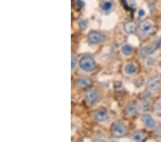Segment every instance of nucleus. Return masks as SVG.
<instances>
[{
  "mask_svg": "<svg viewBox=\"0 0 161 142\" xmlns=\"http://www.w3.org/2000/svg\"><path fill=\"white\" fill-rule=\"evenodd\" d=\"M93 117L95 121L97 122H104L108 120L109 116L106 110L97 109L93 113Z\"/></svg>",
  "mask_w": 161,
  "mask_h": 142,
  "instance_id": "6",
  "label": "nucleus"
},
{
  "mask_svg": "<svg viewBox=\"0 0 161 142\" xmlns=\"http://www.w3.org/2000/svg\"><path fill=\"white\" fill-rule=\"evenodd\" d=\"M141 120L145 126L148 128H154L155 127V121L152 116L148 113H145L141 116Z\"/></svg>",
  "mask_w": 161,
  "mask_h": 142,
  "instance_id": "8",
  "label": "nucleus"
},
{
  "mask_svg": "<svg viewBox=\"0 0 161 142\" xmlns=\"http://www.w3.org/2000/svg\"><path fill=\"white\" fill-rule=\"evenodd\" d=\"M87 39H88L89 43H92V44H98L102 41L103 36L99 32L92 31L89 33Z\"/></svg>",
  "mask_w": 161,
  "mask_h": 142,
  "instance_id": "7",
  "label": "nucleus"
},
{
  "mask_svg": "<svg viewBox=\"0 0 161 142\" xmlns=\"http://www.w3.org/2000/svg\"><path fill=\"white\" fill-rule=\"evenodd\" d=\"M147 88L151 91H156L161 86V78L160 76H153L148 80Z\"/></svg>",
  "mask_w": 161,
  "mask_h": 142,
  "instance_id": "5",
  "label": "nucleus"
},
{
  "mask_svg": "<svg viewBox=\"0 0 161 142\" xmlns=\"http://www.w3.org/2000/svg\"><path fill=\"white\" fill-rule=\"evenodd\" d=\"M77 1H78V3H79V4H78L79 6H84V2H83V1H81V0H78Z\"/></svg>",
  "mask_w": 161,
  "mask_h": 142,
  "instance_id": "24",
  "label": "nucleus"
},
{
  "mask_svg": "<svg viewBox=\"0 0 161 142\" xmlns=\"http://www.w3.org/2000/svg\"><path fill=\"white\" fill-rule=\"evenodd\" d=\"M140 29L142 34H150V33H151V32L152 31V29H153V25H152V24L150 22L143 21L140 23Z\"/></svg>",
  "mask_w": 161,
  "mask_h": 142,
  "instance_id": "10",
  "label": "nucleus"
},
{
  "mask_svg": "<svg viewBox=\"0 0 161 142\" xmlns=\"http://www.w3.org/2000/svg\"><path fill=\"white\" fill-rule=\"evenodd\" d=\"M101 8H102V10L106 12L110 11L112 8V3L109 1H104L103 4H102V6H101Z\"/></svg>",
  "mask_w": 161,
  "mask_h": 142,
  "instance_id": "16",
  "label": "nucleus"
},
{
  "mask_svg": "<svg viewBox=\"0 0 161 142\" xmlns=\"http://www.w3.org/2000/svg\"><path fill=\"white\" fill-rule=\"evenodd\" d=\"M111 131L112 135L116 138H121L127 133V128L125 125L119 121L114 122L111 126Z\"/></svg>",
  "mask_w": 161,
  "mask_h": 142,
  "instance_id": "3",
  "label": "nucleus"
},
{
  "mask_svg": "<svg viewBox=\"0 0 161 142\" xmlns=\"http://www.w3.org/2000/svg\"><path fill=\"white\" fill-rule=\"evenodd\" d=\"M77 59L75 56H72V62H71V65H72V70L75 68L76 65H77Z\"/></svg>",
  "mask_w": 161,
  "mask_h": 142,
  "instance_id": "21",
  "label": "nucleus"
},
{
  "mask_svg": "<svg viewBox=\"0 0 161 142\" xmlns=\"http://www.w3.org/2000/svg\"><path fill=\"white\" fill-rule=\"evenodd\" d=\"M79 66L82 70L85 72H91L94 71L96 67V62L90 56H84L80 58Z\"/></svg>",
  "mask_w": 161,
  "mask_h": 142,
  "instance_id": "1",
  "label": "nucleus"
},
{
  "mask_svg": "<svg viewBox=\"0 0 161 142\" xmlns=\"http://www.w3.org/2000/svg\"><path fill=\"white\" fill-rule=\"evenodd\" d=\"M140 106V108H142V109L146 111V110H148L149 108H150V103L147 101V100H144V101L142 102V103L141 104Z\"/></svg>",
  "mask_w": 161,
  "mask_h": 142,
  "instance_id": "20",
  "label": "nucleus"
},
{
  "mask_svg": "<svg viewBox=\"0 0 161 142\" xmlns=\"http://www.w3.org/2000/svg\"><path fill=\"white\" fill-rule=\"evenodd\" d=\"M145 138V133L142 131H137L132 134V139L134 141H142Z\"/></svg>",
  "mask_w": 161,
  "mask_h": 142,
  "instance_id": "13",
  "label": "nucleus"
},
{
  "mask_svg": "<svg viewBox=\"0 0 161 142\" xmlns=\"http://www.w3.org/2000/svg\"><path fill=\"white\" fill-rule=\"evenodd\" d=\"M78 25H79V27L82 30H85L86 28L87 27V25H88V22H87V20L83 19H80L78 21Z\"/></svg>",
  "mask_w": 161,
  "mask_h": 142,
  "instance_id": "17",
  "label": "nucleus"
},
{
  "mask_svg": "<svg viewBox=\"0 0 161 142\" xmlns=\"http://www.w3.org/2000/svg\"><path fill=\"white\" fill-rule=\"evenodd\" d=\"M124 30L127 34H134L137 30V25L133 22H127L124 25Z\"/></svg>",
  "mask_w": 161,
  "mask_h": 142,
  "instance_id": "12",
  "label": "nucleus"
},
{
  "mask_svg": "<svg viewBox=\"0 0 161 142\" xmlns=\"http://www.w3.org/2000/svg\"><path fill=\"white\" fill-rule=\"evenodd\" d=\"M155 113L157 116L161 117V102L156 103L155 106Z\"/></svg>",
  "mask_w": 161,
  "mask_h": 142,
  "instance_id": "18",
  "label": "nucleus"
},
{
  "mask_svg": "<svg viewBox=\"0 0 161 142\" xmlns=\"http://www.w3.org/2000/svg\"><path fill=\"white\" fill-rule=\"evenodd\" d=\"M140 106L136 103H132L125 108V115L128 117H132L136 115L138 112Z\"/></svg>",
  "mask_w": 161,
  "mask_h": 142,
  "instance_id": "9",
  "label": "nucleus"
},
{
  "mask_svg": "<svg viewBox=\"0 0 161 142\" xmlns=\"http://www.w3.org/2000/svg\"><path fill=\"white\" fill-rule=\"evenodd\" d=\"M140 96H141V98H142L143 100H148L151 98L152 94H151L150 92L146 91V92H143V93H141Z\"/></svg>",
  "mask_w": 161,
  "mask_h": 142,
  "instance_id": "19",
  "label": "nucleus"
},
{
  "mask_svg": "<svg viewBox=\"0 0 161 142\" xmlns=\"http://www.w3.org/2000/svg\"><path fill=\"white\" fill-rule=\"evenodd\" d=\"M121 52L122 54L125 56H129L132 54V48L131 45L128 44H125L121 48Z\"/></svg>",
  "mask_w": 161,
  "mask_h": 142,
  "instance_id": "15",
  "label": "nucleus"
},
{
  "mask_svg": "<svg viewBox=\"0 0 161 142\" xmlns=\"http://www.w3.org/2000/svg\"><path fill=\"white\" fill-rule=\"evenodd\" d=\"M160 68H161V61L160 62Z\"/></svg>",
  "mask_w": 161,
  "mask_h": 142,
  "instance_id": "25",
  "label": "nucleus"
},
{
  "mask_svg": "<svg viewBox=\"0 0 161 142\" xmlns=\"http://www.w3.org/2000/svg\"><path fill=\"white\" fill-rule=\"evenodd\" d=\"M92 84V81L87 77H82L79 78L76 81V85L81 88H88Z\"/></svg>",
  "mask_w": 161,
  "mask_h": 142,
  "instance_id": "11",
  "label": "nucleus"
},
{
  "mask_svg": "<svg viewBox=\"0 0 161 142\" xmlns=\"http://www.w3.org/2000/svg\"><path fill=\"white\" fill-rule=\"evenodd\" d=\"M161 46V39L156 40L150 45L142 48L140 50V55L142 58H146L149 55L152 54Z\"/></svg>",
  "mask_w": 161,
  "mask_h": 142,
  "instance_id": "2",
  "label": "nucleus"
},
{
  "mask_svg": "<svg viewBox=\"0 0 161 142\" xmlns=\"http://www.w3.org/2000/svg\"><path fill=\"white\" fill-rule=\"evenodd\" d=\"M84 98L87 103L91 105H94L98 101L99 95L97 92L94 90H89L84 93Z\"/></svg>",
  "mask_w": 161,
  "mask_h": 142,
  "instance_id": "4",
  "label": "nucleus"
},
{
  "mask_svg": "<svg viewBox=\"0 0 161 142\" xmlns=\"http://www.w3.org/2000/svg\"><path fill=\"white\" fill-rule=\"evenodd\" d=\"M155 61H154V59L152 58H149L147 61V65L149 66H152L154 64Z\"/></svg>",
  "mask_w": 161,
  "mask_h": 142,
  "instance_id": "22",
  "label": "nucleus"
},
{
  "mask_svg": "<svg viewBox=\"0 0 161 142\" xmlns=\"http://www.w3.org/2000/svg\"><path fill=\"white\" fill-rule=\"evenodd\" d=\"M145 15V12L142 9H141L139 10L138 12V16L139 17H144Z\"/></svg>",
  "mask_w": 161,
  "mask_h": 142,
  "instance_id": "23",
  "label": "nucleus"
},
{
  "mask_svg": "<svg viewBox=\"0 0 161 142\" xmlns=\"http://www.w3.org/2000/svg\"><path fill=\"white\" fill-rule=\"evenodd\" d=\"M125 72L126 74L127 75H133L135 74L136 73V71H137V68H136V67L135 65L132 64V63H129V64H127L125 67Z\"/></svg>",
  "mask_w": 161,
  "mask_h": 142,
  "instance_id": "14",
  "label": "nucleus"
}]
</instances>
